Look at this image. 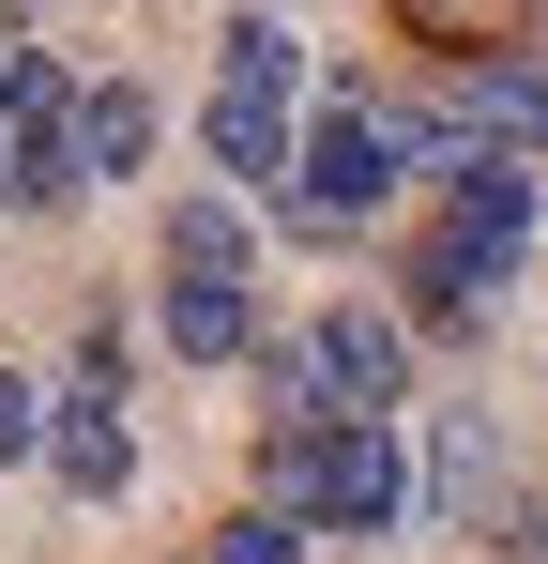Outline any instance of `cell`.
I'll return each instance as SVG.
<instances>
[{"instance_id":"6da1fadb","label":"cell","mask_w":548,"mask_h":564,"mask_svg":"<svg viewBox=\"0 0 548 564\" xmlns=\"http://www.w3.org/2000/svg\"><path fill=\"white\" fill-rule=\"evenodd\" d=\"M260 503L320 519V534H396L412 519V458L381 412H274L260 427Z\"/></svg>"},{"instance_id":"7a4b0ae2","label":"cell","mask_w":548,"mask_h":564,"mask_svg":"<svg viewBox=\"0 0 548 564\" xmlns=\"http://www.w3.org/2000/svg\"><path fill=\"white\" fill-rule=\"evenodd\" d=\"M396 169H412V122H396L381 93H320L305 138H289V184H274V198H289V229L336 245V229H365V214L396 198Z\"/></svg>"},{"instance_id":"3957f363","label":"cell","mask_w":548,"mask_h":564,"mask_svg":"<svg viewBox=\"0 0 548 564\" xmlns=\"http://www.w3.org/2000/svg\"><path fill=\"white\" fill-rule=\"evenodd\" d=\"M289 138H305V46H289V15H229V46H213V169L274 198Z\"/></svg>"},{"instance_id":"277c9868","label":"cell","mask_w":548,"mask_h":564,"mask_svg":"<svg viewBox=\"0 0 548 564\" xmlns=\"http://www.w3.org/2000/svg\"><path fill=\"white\" fill-rule=\"evenodd\" d=\"M0 198H77V77L46 62V46H15L0 62Z\"/></svg>"},{"instance_id":"5b68a950","label":"cell","mask_w":548,"mask_h":564,"mask_svg":"<svg viewBox=\"0 0 548 564\" xmlns=\"http://www.w3.org/2000/svg\"><path fill=\"white\" fill-rule=\"evenodd\" d=\"M305 381H320V412H396V381H412V336H396L381 305H336V321L305 336Z\"/></svg>"},{"instance_id":"8992f818","label":"cell","mask_w":548,"mask_h":564,"mask_svg":"<svg viewBox=\"0 0 548 564\" xmlns=\"http://www.w3.org/2000/svg\"><path fill=\"white\" fill-rule=\"evenodd\" d=\"M396 290H412V321H427V336H472V321H487V290H503V260H487L472 229H442V214H427Z\"/></svg>"},{"instance_id":"52a82bcc","label":"cell","mask_w":548,"mask_h":564,"mask_svg":"<svg viewBox=\"0 0 548 564\" xmlns=\"http://www.w3.org/2000/svg\"><path fill=\"white\" fill-rule=\"evenodd\" d=\"M46 473H62L77 503H107V488L138 473V443H122V381H77V397H46Z\"/></svg>"},{"instance_id":"ba28073f","label":"cell","mask_w":548,"mask_h":564,"mask_svg":"<svg viewBox=\"0 0 548 564\" xmlns=\"http://www.w3.org/2000/svg\"><path fill=\"white\" fill-rule=\"evenodd\" d=\"M168 351H183V367H244V351H260V305H244V275H198V260H168Z\"/></svg>"},{"instance_id":"9c48e42d","label":"cell","mask_w":548,"mask_h":564,"mask_svg":"<svg viewBox=\"0 0 548 564\" xmlns=\"http://www.w3.org/2000/svg\"><path fill=\"white\" fill-rule=\"evenodd\" d=\"M412 46H442V62H503V46H534V0H381Z\"/></svg>"},{"instance_id":"30bf717a","label":"cell","mask_w":548,"mask_h":564,"mask_svg":"<svg viewBox=\"0 0 548 564\" xmlns=\"http://www.w3.org/2000/svg\"><path fill=\"white\" fill-rule=\"evenodd\" d=\"M138 153H153V93L138 77H91L77 93V184H122Z\"/></svg>"},{"instance_id":"8fae6325","label":"cell","mask_w":548,"mask_h":564,"mask_svg":"<svg viewBox=\"0 0 548 564\" xmlns=\"http://www.w3.org/2000/svg\"><path fill=\"white\" fill-rule=\"evenodd\" d=\"M168 260H198V275H244V214H229V198H183V214H168Z\"/></svg>"},{"instance_id":"7c38bea8","label":"cell","mask_w":548,"mask_h":564,"mask_svg":"<svg viewBox=\"0 0 548 564\" xmlns=\"http://www.w3.org/2000/svg\"><path fill=\"white\" fill-rule=\"evenodd\" d=\"M289 550H305V519H289V503H244V519H229L198 564H289Z\"/></svg>"},{"instance_id":"4fadbf2b","label":"cell","mask_w":548,"mask_h":564,"mask_svg":"<svg viewBox=\"0 0 548 564\" xmlns=\"http://www.w3.org/2000/svg\"><path fill=\"white\" fill-rule=\"evenodd\" d=\"M15 458H46V397L0 367V473H15Z\"/></svg>"}]
</instances>
